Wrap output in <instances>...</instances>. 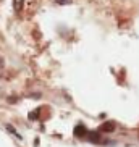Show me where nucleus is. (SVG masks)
<instances>
[{"instance_id":"nucleus-4","label":"nucleus","mask_w":139,"mask_h":147,"mask_svg":"<svg viewBox=\"0 0 139 147\" xmlns=\"http://www.w3.org/2000/svg\"><path fill=\"white\" fill-rule=\"evenodd\" d=\"M99 133H100V131H97V133H94V131L89 133V139H91L92 142H97V141H99Z\"/></svg>"},{"instance_id":"nucleus-3","label":"nucleus","mask_w":139,"mask_h":147,"mask_svg":"<svg viewBox=\"0 0 139 147\" xmlns=\"http://www.w3.org/2000/svg\"><path fill=\"white\" fill-rule=\"evenodd\" d=\"M39 115H40V108H36L34 112H31V113H29V120H32V121L39 120Z\"/></svg>"},{"instance_id":"nucleus-2","label":"nucleus","mask_w":139,"mask_h":147,"mask_svg":"<svg viewBox=\"0 0 139 147\" xmlns=\"http://www.w3.org/2000/svg\"><path fill=\"white\" fill-rule=\"evenodd\" d=\"M86 134H89L87 129H86V126L78 125L76 128H74V136H76V138H81V136H86Z\"/></svg>"},{"instance_id":"nucleus-7","label":"nucleus","mask_w":139,"mask_h":147,"mask_svg":"<svg viewBox=\"0 0 139 147\" xmlns=\"http://www.w3.org/2000/svg\"><path fill=\"white\" fill-rule=\"evenodd\" d=\"M71 0H57V3H60V5H68Z\"/></svg>"},{"instance_id":"nucleus-6","label":"nucleus","mask_w":139,"mask_h":147,"mask_svg":"<svg viewBox=\"0 0 139 147\" xmlns=\"http://www.w3.org/2000/svg\"><path fill=\"white\" fill-rule=\"evenodd\" d=\"M5 126H7V129H10V131H11V134H15V136H18V138L21 139V136L18 134V131H15V128H13L11 125H5Z\"/></svg>"},{"instance_id":"nucleus-5","label":"nucleus","mask_w":139,"mask_h":147,"mask_svg":"<svg viewBox=\"0 0 139 147\" xmlns=\"http://www.w3.org/2000/svg\"><path fill=\"white\" fill-rule=\"evenodd\" d=\"M15 10L16 11H21L23 10V0H15Z\"/></svg>"},{"instance_id":"nucleus-1","label":"nucleus","mask_w":139,"mask_h":147,"mask_svg":"<svg viewBox=\"0 0 139 147\" xmlns=\"http://www.w3.org/2000/svg\"><path fill=\"white\" fill-rule=\"evenodd\" d=\"M99 131L100 133H112V131H115V123L113 121H105L99 126Z\"/></svg>"}]
</instances>
